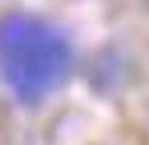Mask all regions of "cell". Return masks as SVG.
Here are the masks:
<instances>
[{
	"mask_svg": "<svg viewBox=\"0 0 149 145\" xmlns=\"http://www.w3.org/2000/svg\"><path fill=\"white\" fill-rule=\"evenodd\" d=\"M73 72V40L65 28L32 12L0 16V81L24 105L45 101Z\"/></svg>",
	"mask_w": 149,
	"mask_h": 145,
	"instance_id": "1",
	"label": "cell"
}]
</instances>
